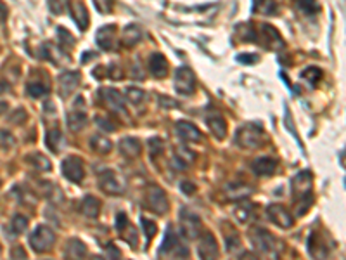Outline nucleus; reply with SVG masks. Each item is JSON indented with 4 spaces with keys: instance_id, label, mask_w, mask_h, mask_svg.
Here are the masks:
<instances>
[{
    "instance_id": "obj_1",
    "label": "nucleus",
    "mask_w": 346,
    "mask_h": 260,
    "mask_svg": "<svg viewBox=\"0 0 346 260\" xmlns=\"http://www.w3.org/2000/svg\"><path fill=\"white\" fill-rule=\"evenodd\" d=\"M293 196L294 203H296V213L303 215L310 210L314 205V192H312V186H314V175L310 170H301L293 177Z\"/></svg>"
},
{
    "instance_id": "obj_2",
    "label": "nucleus",
    "mask_w": 346,
    "mask_h": 260,
    "mask_svg": "<svg viewBox=\"0 0 346 260\" xmlns=\"http://www.w3.org/2000/svg\"><path fill=\"white\" fill-rule=\"evenodd\" d=\"M248 236H250V241L253 243L255 250H258L260 253L277 257V255L281 253V250L284 248V245H282L270 231L263 229V228H251L250 233H248Z\"/></svg>"
},
{
    "instance_id": "obj_3",
    "label": "nucleus",
    "mask_w": 346,
    "mask_h": 260,
    "mask_svg": "<svg viewBox=\"0 0 346 260\" xmlns=\"http://www.w3.org/2000/svg\"><path fill=\"white\" fill-rule=\"evenodd\" d=\"M263 127L256 121H248L240 125L235 132V144L243 149H256L263 142Z\"/></svg>"
},
{
    "instance_id": "obj_4",
    "label": "nucleus",
    "mask_w": 346,
    "mask_h": 260,
    "mask_svg": "<svg viewBox=\"0 0 346 260\" xmlns=\"http://www.w3.org/2000/svg\"><path fill=\"white\" fill-rule=\"evenodd\" d=\"M158 255L159 257H179V258L189 257V248L185 245H182L179 234L175 233V229L171 225L166 228V233H164V238L158 250Z\"/></svg>"
},
{
    "instance_id": "obj_5",
    "label": "nucleus",
    "mask_w": 346,
    "mask_h": 260,
    "mask_svg": "<svg viewBox=\"0 0 346 260\" xmlns=\"http://www.w3.org/2000/svg\"><path fill=\"white\" fill-rule=\"evenodd\" d=\"M56 243V234L49 225H37L35 231L29 234V245L37 253H45Z\"/></svg>"
},
{
    "instance_id": "obj_6",
    "label": "nucleus",
    "mask_w": 346,
    "mask_h": 260,
    "mask_svg": "<svg viewBox=\"0 0 346 260\" xmlns=\"http://www.w3.org/2000/svg\"><path fill=\"white\" fill-rule=\"evenodd\" d=\"M173 85H175L177 94L180 95H192L196 90V75L189 66H180L175 70L173 75Z\"/></svg>"
},
{
    "instance_id": "obj_7",
    "label": "nucleus",
    "mask_w": 346,
    "mask_h": 260,
    "mask_svg": "<svg viewBox=\"0 0 346 260\" xmlns=\"http://www.w3.org/2000/svg\"><path fill=\"white\" fill-rule=\"evenodd\" d=\"M146 207L149 208L151 212L158 213V215H164L170 208V203H168V196L164 192L163 187L159 186H149L146 191Z\"/></svg>"
},
{
    "instance_id": "obj_8",
    "label": "nucleus",
    "mask_w": 346,
    "mask_h": 260,
    "mask_svg": "<svg viewBox=\"0 0 346 260\" xmlns=\"http://www.w3.org/2000/svg\"><path fill=\"white\" fill-rule=\"evenodd\" d=\"M99 187L109 196H120L125 192V184L115 170L108 169L99 174Z\"/></svg>"
},
{
    "instance_id": "obj_9",
    "label": "nucleus",
    "mask_w": 346,
    "mask_h": 260,
    "mask_svg": "<svg viewBox=\"0 0 346 260\" xmlns=\"http://www.w3.org/2000/svg\"><path fill=\"white\" fill-rule=\"evenodd\" d=\"M256 42H260L263 47H267L270 50H282L286 47L281 33L273 26H270V24H261L260 33L256 31Z\"/></svg>"
},
{
    "instance_id": "obj_10",
    "label": "nucleus",
    "mask_w": 346,
    "mask_h": 260,
    "mask_svg": "<svg viewBox=\"0 0 346 260\" xmlns=\"http://www.w3.org/2000/svg\"><path fill=\"white\" fill-rule=\"evenodd\" d=\"M61 172L73 184H82V180L85 179V167H83V161L78 156L64 158L61 163Z\"/></svg>"
},
{
    "instance_id": "obj_11",
    "label": "nucleus",
    "mask_w": 346,
    "mask_h": 260,
    "mask_svg": "<svg viewBox=\"0 0 346 260\" xmlns=\"http://www.w3.org/2000/svg\"><path fill=\"white\" fill-rule=\"evenodd\" d=\"M180 228H182V234L187 240H194L201 234V219L194 212L182 208V212H180Z\"/></svg>"
},
{
    "instance_id": "obj_12",
    "label": "nucleus",
    "mask_w": 346,
    "mask_h": 260,
    "mask_svg": "<svg viewBox=\"0 0 346 260\" xmlns=\"http://www.w3.org/2000/svg\"><path fill=\"white\" fill-rule=\"evenodd\" d=\"M267 215H268V220L273 222L277 228L289 229L294 224V217L291 215V212L279 203H270L267 207Z\"/></svg>"
},
{
    "instance_id": "obj_13",
    "label": "nucleus",
    "mask_w": 346,
    "mask_h": 260,
    "mask_svg": "<svg viewBox=\"0 0 346 260\" xmlns=\"http://www.w3.org/2000/svg\"><path fill=\"white\" fill-rule=\"evenodd\" d=\"M82 104H83V99H80V106L75 104L77 108L71 110L66 115V123H67V128H70L71 132H80V130L88 123V115H87L85 108H83Z\"/></svg>"
},
{
    "instance_id": "obj_14",
    "label": "nucleus",
    "mask_w": 346,
    "mask_h": 260,
    "mask_svg": "<svg viewBox=\"0 0 346 260\" xmlns=\"http://www.w3.org/2000/svg\"><path fill=\"white\" fill-rule=\"evenodd\" d=\"M175 132L180 139H184L185 142H201L202 134L201 130L196 127L194 123L187 120H179L175 123Z\"/></svg>"
},
{
    "instance_id": "obj_15",
    "label": "nucleus",
    "mask_w": 346,
    "mask_h": 260,
    "mask_svg": "<svg viewBox=\"0 0 346 260\" xmlns=\"http://www.w3.org/2000/svg\"><path fill=\"white\" fill-rule=\"evenodd\" d=\"M116 33H118V28L115 24H106V26L99 28L95 33L97 45L104 50H113L116 45Z\"/></svg>"
},
{
    "instance_id": "obj_16",
    "label": "nucleus",
    "mask_w": 346,
    "mask_h": 260,
    "mask_svg": "<svg viewBox=\"0 0 346 260\" xmlns=\"http://www.w3.org/2000/svg\"><path fill=\"white\" fill-rule=\"evenodd\" d=\"M78 83H80L78 71H64V73H61V77H59V94H61V98L62 99L70 98L78 87Z\"/></svg>"
},
{
    "instance_id": "obj_17",
    "label": "nucleus",
    "mask_w": 346,
    "mask_h": 260,
    "mask_svg": "<svg viewBox=\"0 0 346 260\" xmlns=\"http://www.w3.org/2000/svg\"><path fill=\"white\" fill-rule=\"evenodd\" d=\"M197 253H199L201 258H215L218 257V245L217 240L210 231L202 233L201 240H199V246H197Z\"/></svg>"
},
{
    "instance_id": "obj_18",
    "label": "nucleus",
    "mask_w": 346,
    "mask_h": 260,
    "mask_svg": "<svg viewBox=\"0 0 346 260\" xmlns=\"http://www.w3.org/2000/svg\"><path fill=\"white\" fill-rule=\"evenodd\" d=\"M206 123H208L210 130H212V134L215 137H217L218 141H223L227 136V121L225 118L220 115V113L213 111L210 113L208 116H206Z\"/></svg>"
},
{
    "instance_id": "obj_19",
    "label": "nucleus",
    "mask_w": 346,
    "mask_h": 260,
    "mask_svg": "<svg viewBox=\"0 0 346 260\" xmlns=\"http://www.w3.org/2000/svg\"><path fill=\"white\" fill-rule=\"evenodd\" d=\"M147 66H149L151 75H153V77H156V78H164L168 75V70H170L166 57H164L163 54H159V52L151 54L149 64H147Z\"/></svg>"
},
{
    "instance_id": "obj_20",
    "label": "nucleus",
    "mask_w": 346,
    "mask_h": 260,
    "mask_svg": "<svg viewBox=\"0 0 346 260\" xmlns=\"http://www.w3.org/2000/svg\"><path fill=\"white\" fill-rule=\"evenodd\" d=\"M251 169L258 177H268L277 169V161L270 156H260L251 163Z\"/></svg>"
},
{
    "instance_id": "obj_21",
    "label": "nucleus",
    "mask_w": 346,
    "mask_h": 260,
    "mask_svg": "<svg viewBox=\"0 0 346 260\" xmlns=\"http://www.w3.org/2000/svg\"><path fill=\"white\" fill-rule=\"evenodd\" d=\"M142 37H144V33H142L139 24H135V23L126 24L123 30V35H121V45L126 49H132L142 40Z\"/></svg>"
},
{
    "instance_id": "obj_22",
    "label": "nucleus",
    "mask_w": 346,
    "mask_h": 260,
    "mask_svg": "<svg viewBox=\"0 0 346 260\" xmlns=\"http://www.w3.org/2000/svg\"><path fill=\"white\" fill-rule=\"evenodd\" d=\"M100 98L106 101V104L116 113H125V101L123 95L116 89H100Z\"/></svg>"
},
{
    "instance_id": "obj_23",
    "label": "nucleus",
    "mask_w": 346,
    "mask_h": 260,
    "mask_svg": "<svg viewBox=\"0 0 346 260\" xmlns=\"http://www.w3.org/2000/svg\"><path fill=\"white\" fill-rule=\"evenodd\" d=\"M118 149L126 158H137L142 153V142L135 137H125L118 142Z\"/></svg>"
},
{
    "instance_id": "obj_24",
    "label": "nucleus",
    "mask_w": 346,
    "mask_h": 260,
    "mask_svg": "<svg viewBox=\"0 0 346 260\" xmlns=\"http://www.w3.org/2000/svg\"><path fill=\"white\" fill-rule=\"evenodd\" d=\"M80 212L87 217V219H97L100 213V201L92 194H87L80 203Z\"/></svg>"
},
{
    "instance_id": "obj_25",
    "label": "nucleus",
    "mask_w": 346,
    "mask_h": 260,
    "mask_svg": "<svg viewBox=\"0 0 346 260\" xmlns=\"http://www.w3.org/2000/svg\"><path fill=\"white\" fill-rule=\"evenodd\" d=\"M40 57H44V59L50 61L52 64L59 66L62 62V49L61 47H56L54 44H50V42H45V44L40 45Z\"/></svg>"
},
{
    "instance_id": "obj_26",
    "label": "nucleus",
    "mask_w": 346,
    "mask_h": 260,
    "mask_svg": "<svg viewBox=\"0 0 346 260\" xmlns=\"http://www.w3.org/2000/svg\"><path fill=\"white\" fill-rule=\"evenodd\" d=\"M87 255V245L82 240L71 238L67 240L64 246V257L66 258H83Z\"/></svg>"
},
{
    "instance_id": "obj_27",
    "label": "nucleus",
    "mask_w": 346,
    "mask_h": 260,
    "mask_svg": "<svg viewBox=\"0 0 346 260\" xmlns=\"http://www.w3.org/2000/svg\"><path fill=\"white\" fill-rule=\"evenodd\" d=\"M308 251L315 258H324L327 255V246L324 245L322 236L319 233H314L310 236V240H308Z\"/></svg>"
},
{
    "instance_id": "obj_28",
    "label": "nucleus",
    "mask_w": 346,
    "mask_h": 260,
    "mask_svg": "<svg viewBox=\"0 0 346 260\" xmlns=\"http://www.w3.org/2000/svg\"><path fill=\"white\" fill-rule=\"evenodd\" d=\"M90 148L99 154H109L113 149V142L102 134H94L90 137Z\"/></svg>"
},
{
    "instance_id": "obj_29",
    "label": "nucleus",
    "mask_w": 346,
    "mask_h": 260,
    "mask_svg": "<svg viewBox=\"0 0 346 260\" xmlns=\"http://www.w3.org/2000/svg\"><path fill=\"white\" fill-rule=\"evenodd\" d=\"M71 14H73V19L77 21V26L82 31L87 30L88 26V11L83 2H77L73 4V9H71Z\"/></svg>"
},
{
    "instance_id": "obj_30",
    "label": "nucleus",
    "mask_w": 346,
    "mask_h": 260,
    "mask_svg": "<svg viewBox=\"0 0 346 260\" xmlns=\"http://www.w3.org/2000/svg\"><path fill=\"white\" fill-rule=\"evenodd\" d=\"M45 142H47L49 149L52 151L54 154H57L62 146H64V136H62V132L59 128H52V130H49L47 136H45Z\"/></svg>"
},
{
    "instance_id": "obj_31",
    "label": "nucleus",
    "mask_w": 346,
    "mask_h": 260,
    "mask_svg": "<svg viewBox=\"0 0 346 260\" xmlns=\"http://www.w3.org/2000/svg\"><path fill=\"white\" fill-rule=\"evenodd\" d=\"M253 11L263 16H275L279 12V6L275 0H253Z\"/></svg>"
},
{
    "instance_id": "obj_32",
    "label": "nucleus",
    "mask_w": 346,
    "mask_h": 260,
    "mask_svg": "<svg viewBox=\"0 0 346 260\" xmlns=\"http://www.w3.org/2000/svg\"><path fill=\"white\" fill-rule=\"evenodd\" d=\"M26 92L29 98L33 99H40L44 95H47L50 92V83L49 82H42V80H33L26 85Z\"/></svg>"
},
{
    "instance_id": "obj_33",
    "label": "nucleus",
    "mask_w": 346,
    "mask_h": 260,
    "mask_svg": "<svg viewBox=\"0 0 346 260\" xmlns=\"http://www.w3.org/2000/svg\"><path fill=\"white\" fill-rule=\"evenodd\" d=\"M26 161L31 167H35V170H40V172H47V170L52 169L49 158L45 156L44 153H39V151H35V153H29L26 156Z\"/></svg>"
},
{
    "instance_id": "obj_34",
    "label": "nucleus",
    "mask_w": 346,
    "mask_h": 260,
    "mask_svg": "<svg viewBox=\"0 0 346 260\" xmlns=\"http://www.w3.org/2000/svg\"><path fill=\"white\" fill-rule=\"evenodd\" d=\"M225 248L229 253H237V251L240 250V238H239V233L235 231L232 225H229V229L225 231Z\"/></svg>"
},
{
    "instance_id": "obj_35",
    "label": "nucleus",
    "mask_w": 346,
    "mask_h": 260,
    "mask_svg": "<svg viewBox=\"0 0 346 260\" xmlns=\"http://www.w3.org/2000/svg\"><path fill=\"white\" fill-rule=\"evenodd\" d=\"M227 194H229V198H232V200H243L251 194V187L244 186V184H240V182L229 184V186H227Z\"/></svg>"
},
{
    "instance_id": "obj_36",
    "label": "nucleus",
    "mask_w": 346,
    "mask_h": 260,
    "mask_svg": "<svg viewBox=\"0 0 346 260\" xmlns=\"http://www.w3.org/2000/svg\"><path fill=\"white\" fill-rule=\"evenodd\" d=\"M120 233V236H121V240L128 243L132 248H137V245H139V234H137V231H135V228L132 224H126L123 229H120L118 231Z\"/></svg>"
},
{
    "instance_id": "obj_37",
    "label": "nucleus",
    "mask_w": 346,
    "mask_h": 260,
    "mask_svg": "<svg viewBox=\"0 0 346 260\" xmlns=\"http://www.w3.org/2000/svg\"><path fill=\"white\" fill-rule=\"evenodd\" d=\"M301 78L310 83V85H317V83L324 78V71L317 68V66H310V68L301 71Z\"/></svg>"
},
{
    "instance_id": "obj_38",
    "label": "nucleus",
    "mask_w": 346,
    "mask_h": 260,
    "mask_svg": "<svg viewBox=\"0 0 346 260\" xmlns=\"http://www.w3.org/2000/svg\"><path fill=\"white\" fill-rule=\"evenodd\" d=\"M28 229V219L24 215H14L11 220V225H9V231L12 236H18V234L24 233V231Z\"/></svg>"
},
{
    "instance_id": "obj_39",
    "label": "nucleus",
    "mask_w": 346,
    "mask_h": 260,
    "mask_svg": "<svg viewBox=\"0 0 346 260\" xmlns=\"http://www.w3.org/2000/svg\"><path fill=\"white\" fill-rule=\"evenodd\" d=\"M125 98L128 99V103H132V104H141L142 101L146 99V92L142 90V89H139V87H128V89L125 90Z\"/></svg>"
},
{
    "instance_id": "obj_40",
    "label": "nucleus",
    "mask_w": 346,
    "mask_h": 260,
    "mask_svg": "<svg viewBox=\"0 0 346 260\" xmlns=\"http://www.w3.org/2000/svg\"><path fill=\"white\" fill-rule=\"evenodd\" d=\"M296 6H298V9L301 12H305V14H315V12H319V9H320L317 0H296Z\"/></svg>"
},
{
    "instance_id": "obj_41",
    "label": "nucleus",
    "mask_w": 346,
    "mask_h": 260,
    "mask_svg": "<svg viewBox=\"0 0 346 260\" xmlns=\"http://www.w3.org/2000/svg\"><path fill=\"white\" fill-rule=\"evenodd\" d=\"M141 224H142V229H144L147 240L151 241V240H153V238L156 236V233H158V225H156V222L149 220V219H146V217H142V219H141Z\"/></svg>"
},
{
    "instance_id": "obj_42",
    "label": "nucleus",
    "mask_w": 346,
    "mask_h": 260,
    "mask_svg": "<svg viewBox=\"0 0 346 260\" xmlns=\"http://www.w3.org/2000/svg\"><path fill=\"white\" fill-rule=\"evenodd\" d=\"M147 146H149V154L151 158H158L159 154L163 153V141L159 139V137H153V139H149L147 142Z\"/></svg>"
},
{
    "instance_id": "obj_43",
    "label": "nucleus",
    "mask_w": 346,
    "mask_h": 260,
    "mask_svg": "<svg viewBox=\"0 0 346 260\" xmlns=\"http://www.w3.org/2000/svg\"><path fill=\"white\" fill-rule=\"evenodd\" d=\"M67 4H70V0H49V11L54 16H59L66 11Z\"/></svg>"
},
{
    "instance_id": "obj_44",
    "label": "nucleus",
    "mask_w": 346,
    "mask_h": 260,
    "mask_svg": "<svg viewBox=\"0 0 346 260\" xmlns=\"http://www.w3.org/2000/svg\"><path fill=\"white\" fill-rule=\"evenodd\" d=\"M234 215L237 217L239 222H248V219L251 217V207L248 203H240L237 208H235Z\"/></svg>"
},
{
    "instance_id": "obj_45",
    "label": "nucleus",
    "mask_w": 346,
    "mask_h": 260,
    "mask_svg": "<svg viewBox=\"0 0 346 260\" xmlns=\"http://www.w3.org/2000/svg\"><path fill=\"white\" fill-rule=\"evenodd\" d=\"M57 35H59V40H61V44H62V49L75 45V37L71 35L66 28H57Z\"/></svg>"
},
{
    "instance_id": "obj_46",
    "label": "nucleus",
    "mask_w": 346,
    "mask_h": 260,
    "mask_svg": "<svg viewBox=\"0 0 346 260\" xmlns=\"http://www.w3.org/2000/svg\"><path fill=\"white\" fill-rule=\"evenodd\" d=\"M92 2H94V7L100 14H109L113 11V4H115L113 0H92Z\"/></svg>"
},
{
    "instance_id": "obj_47",
    "label": "nucleus",
    "mask_w": 346,
    "mask_h": 260,
    "mask_svg": "<svg viewBox=\"0 0 346 260\" xmlns=\"http://www.w3.org/2000/svg\"><path fill=\"white\" fill-rule=\"evenodd\" d=\"M95 123H97V127L102 128L104 132H113V130H116V125L109 118H104V116H95Z\"/></svg>"
},
{
    "instance_id": "obj_48",
    "label": "nucleus",
    "mask_w": 346,
    "mask_h": 260,
    "mask_svg": "<svg viewBox=\"0 0 346 260\" xmlns=\"http://www.w3.org/2000/svg\"><path fill=\"white\" fill-rule=\"evenodd\" d=\"M108 78H111V80H121L123 78V71H121V68L116 62H111L108 66Z\"/></svg>"
},
{
    "instance_id": "obj_49",
    "label": "nucleus",
    "mask_w": 346,
    "mask_h": 260,
    "mask_svg": "<svg viewBox=\"0 0 346 260\" xmlns=\"http://www.w3.org/2000/svg\"><path fill=\"white\" fill-rule=\"evenodd\" d=\"M235 59L239 62H243V64H255V62H258L260 57L256 56V54H239Z\"/></svg>"
},
{
    "instance_id": "obj_50",
    "label": "nucleus",
    "mask_w": 346,
    "mask_h": 260,
    "mask_svg": "<svg viewBox=\"0 0 346 260\" xmlns=\"http://www.w3.org/2000/svg\"><path fill=\"white\" fill-rule=\"evenodd\" d=\"M180 189H182V192L184 194H187V196H191V194H194V192H196V184H192V182H189V180H184L182 184H180Z\"/></svg>"
},
{
    "instance_id": "obj_51",
    "label": "nucleus",
    "mask_w": 346,
    "mask_h": 260,
    "mask_svg": "<svg viewBox=\"0 0 346 260\" xmlns=\"http://www.w3.org/2000/svg\"><path fill=\"white\" fill-rule=\"evenodd\" d=\"M128 222H130V220H128V217H126V213H125V212L116 213V222H115V224H116V229H118V231L123 229L125 225L128 224Z\"/></svg>"
},
{
    "instance_id": "obj_52",
    "label": "nucleus",
    "mask_w": 346,
    "mask_h": 260,
    "mask_svg": "<svg viewBox=\"0 0 346 260\" xmlns=\"http://www.w3.org/2000/svg\"><path fill=\"white\" fill-rule=\"evenodd\" d=\"M92 75H94L95 80H104V77H108V68H104V66H95V68L92 70Z\"/></svg>"
},
{
    "instance_id": "obj_53",
    "label": "nucleus",
    "mask_w": 346,
    "mask_h": 260,
    "mask_svg": "<svg viewBox=\"0 0 346 260\" xmlns=\"http://www.w3.org/2000/svg\"><path fill=\"white\" fill-rule=\"evenodd\" d=\"M11 258H26V251L21 248V246H14L11 251Z\"/></svg>"
},
{
    "instance_id": "obj_54",
    "label": "nucleus",
    "mask_w": 346,
    "mask_h": 260,
    "mask_svg": "<svg viewBox=\"0 0 346 260\" xmlns=\"http://www.w3.org/2000/svg\"><path fill=\"white\" fill-rule=\"evenodd\" d=\"M108 258H118L120 257V250L115 248L113 245H108Z\"/></svg>"
},
{
    "instance_id": "obj_55",
    "label": "nucleus",
    "mask_w": 346,
    "mask_h": 260,
    "mask_svg": "<svg viewBox=\"0 0 346 260\" xmlns=\"http://www.w3.org/2000/svg\"><path fill=\"white\" fill-rule=\"evenodd\" d=\"M6 18H7V6L0 0V23L6 21Z\"/></svg>"
},
{
    "instance_id": "obj_56",
    "label": "nucleus",
    "mask_w": 346,
    "mask_h": 260,
    "mask_svg": "<svg viewBox=\"0 0 346 260\" xmlns=\"http://www.w3.org/2000/svg\"><path fill=\"white\" fill-rule=\"evenodd\" d=\"M158 103H159V104H161V103L166 104V106H164V108H175V106H177V103H175V101L166 99V98H158Z\"/></svg>"
},
{
    "instance_id": "obj_57",
    "label": "nucleus",
    "mask_w": 346,
    "mask_h": 260,
    "mask_svg": "<svg viewBox=\"0 0 346 260\" xmlns=\"http://www.w3.org/2000/svg\"><path fill=\"white\" fill-rule=\"evenodd\" d=\"M94 57H97L95 52H85V54H83V57H82V62H87L88 59H94Z\"/></svg>"
},
{
    "instance_id": "obj_58",
    "label": "nucleus",
    "mask_w": 346,
    "mask_h": 260,
    "mask_svg": "<svg viewBox=\"0 0 346 260\" xmlns=\"http://www.w3.org/2000/svg\"><path fill=\"white\" fill-rule=\"evenodd\" d=\"M9 89H11V87H9V83H6V82H2V80H0V94H4V92H7Z\"/></svg>"
},
{
    "instance_id": "obj_59",
    "label": "nucleus",
    "mask_w": 346,
    "mask_h": 260,
    "mask_svg": "<svg viewBox=\"0 0 346 260\" xmlns=\"http://www.w3.org/2000/svg\"><path fill=\"white\" fill-rule=\"evenodd\" d=\"M341 167H344V149H341Z\"/></svg>"
}]
</instances>
